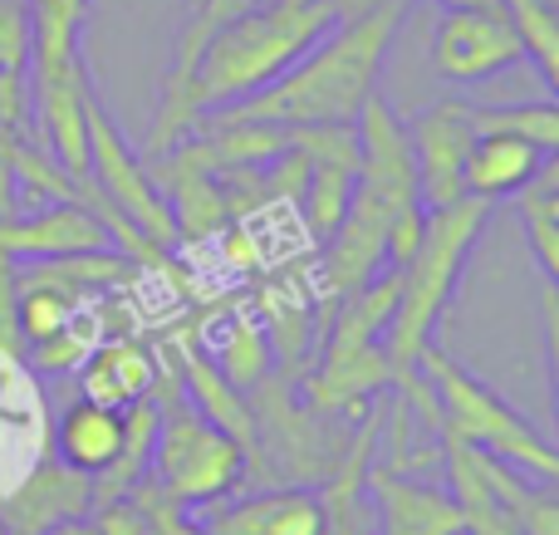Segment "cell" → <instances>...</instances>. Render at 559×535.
<instances>
[{
    "label": "cell",
    "instance_id": "cell-1",
    "mask_svg": "<svg viewBox=\"0 0 559 535\" xmlns=\"http://www.w3.org/2000/svg\"><path fill=\"white\" fill-rule=\"evenodd\" d=\"M407 10L388 5L373 15L338 20L314 49L295 59L261 94L197 118V128L212 123H280V128H358V114L378 94L388 49L403 29ZM192 128V133H197Z\"/></svg>",
    "mask_w": 559,
    "mask_h": 535
},
{
    "label": "cell",
    "instance_id": "cell-2",
    "mask_svg": "<svg viewBox=\"0 0 559 535\" xmlns=\"http://www.w3.org/2000/svg\"><path fill=\"white\" fill-rule=\"evenodd\" d=\"M491 206L496 202H481V197H462L452 206L427 212L423 241L397 265V300H393V314H388L383 349H388V364H393V389L423 413L437 438H442V413H437L427 379L417 373V359L432 344L437 324H442L447 305H452L456 285H462L466 261H472L486 222H491Z\"/></svg>",
    "mask_w": 559,
    "mask_h": 535
},
{
    "label": "cell",
    "instance_id": "cell-3",
    "mask_svg": "<svg viewBox=\"0 0 559 535\" xmlns=\"http://www.w3.org/2000/svg\"><path fill=\"white\" fill-rule=\"evenodd\" d=\"M417 373L427 379V389L437 399L442 432H452L466 448L486 452V457L506 462V467L525 472L535 482H559V457H555L550 438L515 403H506L486 379H476L462 359L427 344L423 359H417Z\"/></svg>",
    "mask_w": 559,
    "mask_h": 535
},
{
    "label": "cell",
    "instance_id": "cell-4",
    "mask_svg": "<svg viewBox=\"0 0 559 535\" xmlns=\"http://www.w3.org/2000/svg\"><path fill=\"white\" fill-rule=\"evenodd\" d=\"M241 477H246V452L187 403L182 383L167 399H157V438H153V462H147V482L167 501L212 507V501L241 491Z\"/></svg>",
    "mask_w": 559,
    "mask_h": 535
},
{
    "label": "cell",
    "instance_id": "cell-5",
    "mask_svg": "<svg viewBox=\"0 0 559 535\" xmlns=\"http://www.w3.org/2000/svg\"><path fill=\"white\" fill-rule=\"evenodd\" d=\"M358 192H368L388 216H393V231H388V265H403L417 251L427 226V202L423 187H417V167L407 153V133L403 118L388 108L383 94L368 98V108L358 114Z\"/></svg>",
    "mask_w": 559,
    "mask_h": 535
},
{
    "label": "cell",
    "instance_id": "cell-6",
    "mask_svg": "<svg viewBox=\"0 0 559 535\" xmlns=\"http://www.w3.org/2000/svg\"><path fill=\"white\" fill-rule=\"evenodd\" d=\"M84 118H88V182L114 202V212L133 226L138 236L167 251L177 246V226H173V206H167L163 187L153 182L143 153L128 147V138L118 133V123L108 118V108L98 104V94L88 88L84 98Z\"/></svg>",
    "mask_w": 559,
    "mask_h": 535
},
{
    "label": "cell",
    "instance_id": "cell-7",
    "mask_svg": "<svg viewBox=\"0 0 559 535\" xmlns=\"http://www.w3.org/2000/svg\"><path fill=\"white\" fill-rule=\"evenodd\" d=\"M427 59H432V74L442 79V84H456V88L486 84V79L506 74V69H515V64H531L501 0L447 10L432 29Z\"/></svg>",
    "mask_w": 559,
    "mask_h": 535
},
{
    "label": "cell",
    "instance_id": "cell-8",
    "mask_svg": "<svg viewBox=\"0 0 559 535\" xmlns=\"http://www.w3.org/2000/svg\"><path fill=\"white\" fill-rule=\"evenodd\" d=\"M403 133H407V153H413L427 212L462 202L466 197L462 192V163H466L472 138H476L472 104H466V98H437V104L417 108V114L407 118Z\"/></svg>",
    "mask_w": 559,
    "mask_h": 535
},
{
    "label": "cell",
    "instance_id": "cell-9",
    "mask_svg": "<svg viewBox=\"0 0 559 535\" xmlns=\"http://www.w3.org/2000/svg\"><path fill=\"white\" fill-rule=\"evenodd\" d=\"M364 501L378 535H466L462 507H456L452 491L432 487L423 477H407V472L368 467Z\"/></svg>",
    "mask_w": 559,
    "mask_h": 535
},
{
    "label": "cell",
    "instance_id": "cell-10",
    "mask_svg": "<svg viewBox=\"0 0 559 535\" xmlns=\"http://www.w3.org/2000/svg\"><path fill=\"white\" fill-rule=\"evenodd\" d=\"M329 507L319 487H255L206 507V535H324Z\"/></svg>",
    "mask_w": 559,
    "mask_h": 535
},
{
    "label": "cell",
    "instance_id": "cell-11",
    "mask_svg": "<svg viewBox=\"0 0 559 535\" xmlns=\"http://www.w3.org/2000/svg\"><path fill=\"white\" fill-rule=\"evenodd\" d=\"M79 251H118L108 226L79 202H49L29 216L0 222V255L5 261H55Z\"/></svg>",
    "mask_w": 559,
    "mask_h": 535
},
{
    "label": "cell",
    "instance_id": "cell-12",
    "mask_svg": "<svg viewBox=\"0 0 559 535\" xmlns=\"http://www.w3.org/2000/svg\"><path fill=\"white\" fill-rule=\"evenodd\" d=\"M94 511V477L69 472L59 457H45L25 482L5 491V526L10 535H49L55 526L88 516Z\"/></svg>",
    "mask_w": 559,
    "mask_h": 535
},
{
    "label": "cell",
    "instance_id": "cell-13",
    "mask_svg": "<svg viewBox=\"0 0 559 535\" xmlns=\"http://www.w3.org/2000/svg\"><path fill=\"white\" fill-rule=\"evenodd\" d=\"M167 349H173V359H177V379H182L187 403H192L206 423H216V428H222L226 438L246 452V462H251V452H255V418H251L246 393L231 389V383L216 373V364L206 359V349H202V340H197V334H173V340H167Z\"/></svg>",
    "mask_w": 559,
    "mask_h": 535
},
{
    "label": "cell",
    "instance_id": "cell-14",
    "mask_svg": "<svg viewBox=\"0 0 559 535\" xmlns=\"http://www.w3.org/2000/svg\"><path fill=\"white\" fill-rule=\"evenodd\" d=\"M157 389V354L138 340H104L79 364V399L128 408Z\"/></svg>",
    "mask_w": 559,
    "mask_h": 535
},
{
    "label": "cell",
    "instance_id": "cell-15",
    "mask_svg": "<svg viewBox=\"0 0 559 535\" xmlns=\"http://www.w3.org/2000/svg\"><path fill=\"white\" fill-rule=\"evenodd\" d=\"M555 153L545 147L525 143L515 133H476L472 138V153L462 163V192L466 197H481V202H506L515 197Z\"/></svg>",
    "mask_w": 559,
    "mask_h": 535
},
{
    "label": "cell",
    "instance_id": "cell-16",
    "mask_svg": "<svg viewBox=\"0 0 559 535\" xmlns=\"http://www.w3.org/2000/svg\"><path fill=\"white\" fill-rule=\"evenodd\" d=\"M118 448H123V408H104V403L74 399L59 413L55 428V457L79 477H104L114 467Z\"/></svg>",
    "mask_w": 559,
    "mask_h": 535
},
{
    "label": "cell",
    "instance_id": "cell-17",
    "mask_svg": "<svg viewBox=\"0 0 559 535\" xmlns=\"http://www.w3.org/2000/svg\"><path fill=\"white\" fill-rule=\"evenodd\" d=\"M378 432H383V413L368 408L364 428L354 432L348 442L344 462L334 467V477L324 482V507H329V521H324V535H368V501H364V477L373 467V448H378Z\"/></svg>",
    "mask_w": 559,
    "mask_h": 535
},
{
    "label": "cell",
    "instance_id": "cell-18",
    "mask_svg": "<svg viewBox=\"0 0 559 535\" xmlns=\"http://www.w3.org/2000/svg\"><path fill=\"white\" fill-rule=\"evenodd\" d=\"M202 349L216 364V373L241 393H251L255 383H265L275 373L271 334H265V320H255V314H226L212 334L202 330Z\"/></svg>",
    "mask_w": 559,
    "mask_h": 535
},
{
    "label": "cell",
    "instance_id": "cell-19",
    "mask_svg": "<svg viewBox=\"0 0 559 535\" xmlns=\"http://www.w3.org/2000/svg\"><path fill=\"white\" fill-rule=\"evenodd\" d=\"M472 452V467L481 472L491 501L506 511V516L521 526V535H559V501H555V482H535L525 472L506 467V462L486 457V452Z\"/></svg>",
    "mask_w": 559,
    "mask_h": 535
},
{
    "label": "cell",
    "instance_id": "cell-20",
    "mask_svg": "<svg viewBox=\"0 0 559 535\" xmlns=\"http://www.w3.org/2000/svg\"><path fill=\"white\" fill-rule=\"evenodd\" d=\"M515 216H521V236H525V246H531L540 275L555 285L559 281V157H550V163L515 192Z\"/></svg>",
    "mask_w": 559,
    "mask_h": 535
},
{
    "label": "cell",
    "instance_id": "cell-21",
    "mask_svg": "<svg viewBox=\"0 0 559 535\" xmlns=\"http://www.w3.org/2000/svg\"><path fill=\"white\" fill-rule=\"evenodd\" d=\"M442 477H447V491L456 497V507H462L466 535H521V526H515V521L491 501L481 472L472 467L466 442L452 438V432H442Z\"/></svg>",
    "mask_w": 559,
    "mask_h": 535
},
{
    "label": "cell",
    "instance_id": "cell-22",
    "mask_svg": "<svg viewBox=\"0 0 559 535\" xmlns=\"http://www.w3.org/2000/svg\"><path fill=\"white\" fill-rule=\"evenodd\" d=\"M472 123L476 133H515L545 153H559V104L550 94L531 104H472Z\"/></svg>",
    "mask_w": 559,
    "mask_h": 535
},
{
    "label": "cell",
    "instance_id": "cell-23",
    "mask_svg": "<svg viewBox=\"0 0 559 535\" xmlns=\"http://www.w3.org/2000/svg\"><path fill=\"white\" fill-rule=\"evenodd\" d=\"M88 349H94V324H88L84 314H74V320H69L59 334L29 344L25 364L35 373H49V379H59V373H79V364L88 359Z\"/></svg>",
    "mask_w": 559,
    "mask_h": 535
},
{
    "label": "cell",
    "instance_id": "cell-24",
    "mask_svg": "<svg viewBox=\"0 0 559 535\" xmlns=\"http://www.w3.org/2000/svg\"><path fill=\"white\" fill-rule=\"evenodd\" d=\"M128 501H133L138 511H143V526L147 535H206L202 521L187 516V507H177V501H167L163 491L153 487V482H138L133 491H128Z\"/></svg>",
    "mask_w": 559,
    "mask_h": 535
},
{
    "label": "cell",
    "instance_id": "cell-25",
    "mask_svg": "<svg viewBox=\"0 0 559 535\" xmlns=\"http://www.w3.org/2000/svg\"><path fill=\"white\" fill-rule=\"evenodd\" d=\"M49 535H147V526L143 511L123 497V501H104V507H94L88 516L69 521V526H55Z\"/></svg>",
    "mask_w": 559,
    "mask_h": 535
},
{
    "label": "cell",
    "instance_id": "cell-26",
    "mask_svg": "<svg viewBox=\"0 0 559 535\" xmlns=\"http://www.w3.org/2000/svg\"><path fill=\"white\" fill-rule=\"evenodd\" d=\"M0 74H29V0H0Z\"/></svg>",
    "mask_w": 559,
    "mask_h": 535
},
{
    "label": "cell",
    "instance_id": "cell-27",
    "mask_svg": "<svg viewBox=\"0 0 559 535\" xmlns=\"http://www.w3.org/2000/svg\"><path fill=\"white\" fill-rule=\"evenodd\" d=\"M15 295H20L15 261L0 255V359L25 364V340H20V330H15Z\"/></svg>",
    "mask_w": 559,
    "mask_h": 535
},
{
    "label": "cell",
    "instance_id": "cell-28",
    "mask_svg": "<svg viewBox=\"0 0 559 535\" xmlns=\"http://www.w3.org/2000/svg\"><path fill=\"white\" fill-rule=\"evenodd\" d=\"M329 5H334V15H338V20H358V15H373V10H388V5L413 10L417 0H329Z\"/></svg>",
    "mask_w": 559,
    "mask_h": 535
},
{
    "label": "cell",
    "instance_id": "cell-29",
    "mask_svg": "<svg viewBox=\"0 0 559 535\" xmlns=\"http://www.w3.org/2000/svg\"><path fill=\"white\" fill-rule=\"evenodd\" d=\"M447 10H462V5H486V0H442Z\"/></svg>",
    "mask_w": 559,
    "mask_h": 535
},
{
    "label": "cell",
    "instance_id": "cell-30",
    "mask_svg": "<svg viewBox=\"0 0 559 535\" xmlns=\"http://www.w3.org/2000/svg\"><path fill=\"white\" fill-rule=\"evenodd\" d=\"M0 535H10V526H5V516H0Z\"/></svg>",
    "mask_w": 559,
    "mask_h": 535
}]
</instances>
